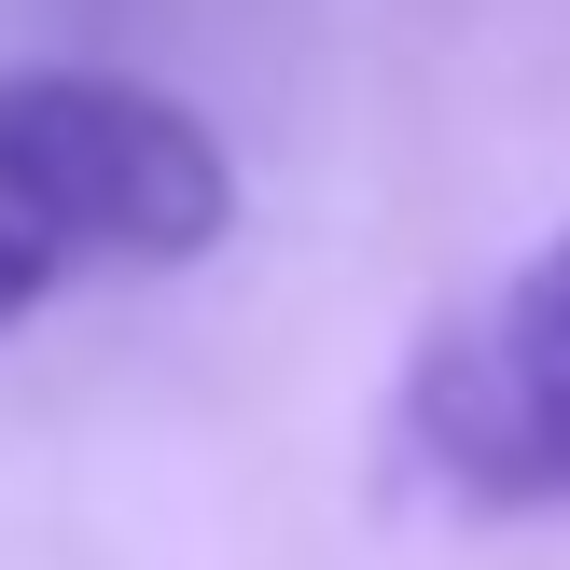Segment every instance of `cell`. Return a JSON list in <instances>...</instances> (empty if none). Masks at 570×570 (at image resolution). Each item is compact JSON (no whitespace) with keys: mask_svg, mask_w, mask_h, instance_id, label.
<instances>
[{"mask_svg":"<svg viewBox=\"0 0 570 570\" xmlns=\"http://www.w3.org/2000/svg\"><path fill=\"white\" fill-rule=\"evenodd\" d=\"M237 223V154L126 70H0V348L111 278H181Z\"/></svg>","mask_w":570,"mask_h":570,"instance_id":"6da1fadb","label":"cell"},{"mask_svg":"<svg viewBox=\"0 0 570 570\" xmlns=\"http://www.w3.org/2000/svg\"><path fill=\"white\" fill-rule=\"evenodd\" d=\"M390 445L460 515H570V223L417 334Z\"/></svg>","mask_w":570,"mask_h":570,"instance_id":"7a4b0ae2","label":"cell"}]
</instances>
